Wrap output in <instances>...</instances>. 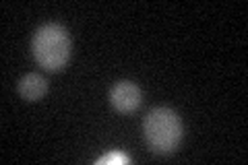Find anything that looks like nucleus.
<instances>
[{
  "instance_id": "obj_1",
  "label": "nucleus",
  "mask_w": 248,
  "mask_h": 165,
  "mask_svg": "<svg viewBox=\"0 0 248 165\" xmlns=\"http://www.w3.org/2000/svg\"><path fill=\"white\" fill-rule=\"evenodd\" d=\"M33 56L48 73L64 68L71 58V37L66 29L58 23H48L37 29L33 37Z\"/></svg>"
},
{
  "instance_id": "obj_2",
  "label": "nucleus",
  "mask_w": 248,
  "mask_h": 165,
  "mask_svg": "<svg viewBox=\"0 0 248 165\" xmlns=\"http://www.w3.org/2000/svg\"><path fill=\"white\" fill-rule=\"evenodd\" d=\"M143 132L149 147L155 153H174L182 140V122L170 107H155L145 118Z\"/></svg>"
},
{
  "instance_id": "obj_3",
  "label": "nucleus",
  "mask_w": 248,
  "mask_h": 165,
  "mask_svg": "<svg viewBox=\"0 0 248 165\" xmlns=\"http://www.w3.org/2000/svg\"><path fill=\"white\" fill-rule=\"evenodd\" d=\"M143 101V93L133 81H118L110 89V104L122 114L135 112Z\"/></svg>"
},
{
  "instance_id": "obj_4",
  "label": "nucleus",
  "mask_w": 248,
  "mask_h": 165,
  "mask_svg": "<svg viewBox=\"0 0 248 165\" xmlns=\"http://www.w3.org/2000/svg\"><path fill=\"white\" fill-rule=\"evenodd\" d=\"M46 91H48V81L42 76V75H25L19 81V93L23 99L27 101H37L46 95Z\"/></svg>"
},
{
  "instance_id": "obj_5",
  "label": "nucleus",
  "mask_w": 248,
  "mask_h": 165,
  "mask_svg": "<svg viewBox=\"0 0 248 165\" xmlns=\"http://www.w3.org/2000/svg\"><path fill=\"white\" fill-rule=\"evenodd\" d=\"M97 163L99 165H104V163H130V157L120 153V151H112V153L104 155L102 159H97Z\"/></svg>"
}]
</instances>
